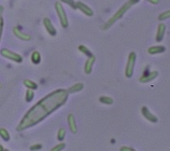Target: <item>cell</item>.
Returning a JSON list of instances; mask_svg holds the SVG:
<instances>
[{"label": "cell", "instance_id": "1", "mask_svg": "<svg viewBox=\"0 0 170 151\" xmlns=\"http://www.w3.org/2000/svg\"><path fill=\"white\" fill-rule=\"evenodd\" d=\"M68 94L67 90L57 89L43 98L27 112L20 124L17 126V131H23L42 122L43 119L67 102Z\"/></svg>", "mask_w": 170, "mask_h": 151}, {"label": "cell", "instance_id": "2", "mask_svg": "<svg viewBox=\"0 0 170 151\" xmlns=\"http://www.w3.org/2000/svg\"><path fill=\"white\" fill-rule=\"evenodd\" d=\"M139 1H140V0H129L127 3H124V5L121 7L120 9L117 10L116 13L114 14V15H112V16L111 17L107 23L104 25L103 29L107 30L108 29V28H110L111 26H112L117 20H119V19H121L122 17L124 16V15L125 14V12H126L127 10H129L130 8H131V6L134 5V4L138 3Z\"/></svg>", "mask_w": 170, "mask_h": 151}, {"label": "cell", "instance_id": "3", "mask_svg": "<svg viewBox=\"0 0 170 151\" xmlns=\"http://www.w3.org/2000/svg\"><path fill=\"white\" fill-rule=\"evenodd\" d=\"M135 61H136V53L131 52L128 57V61L126 64V68H125V76L127 78H130L133 76Z\"/></svg>", "mask_w": 170, "mask_h": 151}, {"label": "cell", "instance_id": "4", "mask_svg": "<svg viewBox=\"0 0 170 151\" xmlns=\"http://www.w3.org/2000/svg\"><path fill=\"white\" fill-rule=\"evenodd\" d=\"M54 6H55V10H56L57 15H58L59 19H60L61 26H62L63 28H67L69 23H68V19H67V15H66V11L64 10L62 4H61L60 2H56L55 4H54Z\"/></svg>", "mask_w": 170, "mask_h": 151}, {"label": "cell", "instance_id": "5", "mask_svg": "<svg viewBox=\"0 0 170 151\" xmlns=\"http://www.w3.org/2000/svg\"><path fill=\"white\" fill-rule=\"evenodd\" d=\"M0 54L1 55L5 57L7 59H10L12 61H15V62L17 63H21L22 62V57L18 54L16 53H14L10 50H7V49H2L0 50Z\"/></svg>", "mask_w": 170, "mask_h": 151}, {"label": "cell", "instance_id": "6", "mask_svg": "<svg viewBox=\"0 0 170 151\" xmlns=\"http://www.w3.org/2000/svg\"><path fill=\"white\" fill-rule=\"evenodd\" d=\"M158 76V71H148L146 73H144L143 75L139 78L141 83H147L151 81H153L154 79H156Z\"/></svg>", "mask_w": 170, "mask_h": 151}, {"label": "cell", "instance_id": "7", "mask_svg": "<svg viewBox=\"0 0 170 151\" xmlns=\"http://www.w3.org/2000/svg\"><path fill=\"white\" fill-rule=\"evenodd\" d=\"M141 114L148 122H151V123H157L158 122V118L149 110V109L147 108L146 106H143L141 108Z\"/></svg>", "mask_w": 170, "mask_h": 151}, {"label": "cell", "instance_id": "8", "mask_svg": "<svg viewBox=\"0 0 170 151\" xmlns=\"http://www.w3.org/2000/svg\"><path fill=\"white\" fill-rule=\"evenodd\" d=\"M76 9H78L79 10H81L84 15H86L87 16H93V10L90 7L88 6L87 4L82 3V2H77L76 3Z\"/></svg>", "mask_w": 170, "mask_h": 151}, {"label": "cell", "instance_id": "9", "mask_svg": "<svg viewBox=\"0 0 170 151\" xmlns=\"http://www.w3.org/2000/svg\"><path fill=\"white\" fill-rule=\"evenodd\" d=\"M95 62V56L92 54L88 57L85 65H84V72L87 75H89L92 72V69H93L94 64Z\"/></svg>", "mask_w": 170, "mask_h": 151}, {"label": "cell", "instance_id": "10", "mask_svg": "<svg viewBox=\"0 0 170 151\" xmlns=\"http://www.w3.org/2000/svg\"><path fill=\"white\" fill-rule=\"evenodd\" d=\"M43 26H44V27H45V29L47 30V32H49V34H50V36L52 37H54L55 35H56V30H55V28L54 27L53 24L51 23V21H50V20L49 19V18H47V17H45L44 19H43Z\"/></svg>", "mask_w": 170, "mask_h": 151}, {"label": "cell", "instance_id": "11", "mask_svg": "<svg viewBox=\"0 0 170 151\" xmlns=\"http://www.w3.org/2000/svg\"><path fill=\"white\" fill-rule=\"evenodd\" d=\"M13 33L15 36L18 37L19 39L22 40V41H30L32 39V37L29 35V34H27V33L22 32L18 27H14L13 28Z\"/></svg>", "mask_w": 170, "mask_h": 151}, {"label": "cell", "instance_id": "12", "mask_svg": "<svg viewBox=\"0 0 170 151\" xmlns=\"http://www.w3.org/2000/svg\"><path fill=\"white\" fill-rule=\"evenodd\" d=\"M166 32V25L163 23H160L157 26V34H156V41L157 42H162L163 39L164 35Z\"/></svg>", "mask_w": 170, "mask_h": 151}, {"label": "cell", "instance_id": "13", "mask_svg": "<svg viewBox=\"0 0 170 151\" xmlns=\"http://www.w3.org/2000/svg\"><path fill=\"white\" fill-rule=\"evenodd\" d=\"M67 122H68V125H69L70 131L72 132V133L76 134L77 132V127L73 114H69L67 115Z\"/></svg>", "mask_w": 170, "mask_h": 151}, {"label": "cell", "instance_id": "14", "mask_svg": "<svg viewBox=\"0 0 170 151\" xmlns=\"http://www.w3.org/2000/svg\"><path fill=\"white\" fill-rule=\"evenodd\" d=\"M166 50V48L164 46H161V45H158V46H151L150 47L147 52L149 54H151V55H154V54H162V53L165 52Z\"/></svg>", "mask_w": 170, "mask_h": 151}, {"label": "cell", "instance_id": "15", "mask_svg": "<svg viewBox=\"0 0 170 151\" xmlns=\"http://www.w3.org/2000/svg\"><path fill=\"white\" fill-rule=\"evenodd\" d=\"M83 88H84V84L81 82H77L76 84L71 86L70 88L67 89V92H68V93H74L79 92Z\"/></svg>", "mask_w": 170, "mask_h": 151}, {"label": "cell", "instance_id": "16", "mask_svg": "<svg viewBox=\"0 0 170 151\" xmlns=\"http://www.w3.org/2000/svg\"><path fill=\"white\" fill-rule=\"evenodd\" d=\"M23 84L25 85L26 88H27L28 89H33V90H35V89L37 88V84L33 81H32L30 79H25L23 81Z\"/></svg>", "mask_w": 170, "mask_h": 151}, {"label": "cell", "instance_id": "17", "mask_svg": "<svg viewBox=\"0 0 170 151\" xmlns=\"http://www.w3.org/2000/svg\"><path fill=\"white\" fill-rule=\"evenodd\" d=\"M31 60H32V62L33 63V64H39L41 61V55H40V53L38 52V51H34L32 54V55H31Z\"/></svg>", "mask_w": 170, "mask_h": 151}, {"label": "cell", "instance_id": "18", "mask_svg": "<svg viewBox=\"0 0 170 151\" xmlns=\"http://www.w3.org/2000/svg\"><path fill=\"white\" fill-rule=\"evenodd\" d=\"M100 103H102L104 105H112L113 104V99L112 98H111V97H108V96H101L100 99H99Z\"/></svg>", "mask_w": 170, "mask_h": 151}, {"label": "cell", "instance_id": "19", "mask_svg": "<svg viewBox=\"0 0 170 151\" xmlns=\"http://www.w3.org/2000/svg\"><path fill=\"white\" fill-rule=\"evenodd\" d=\"M0 137L3 138L4 141H9L10 139V136L9 132L5 128H0Z\"/></svg>", "mask_w": 170, "mask_h": 151}, {"label": "cell", "instance_id": "20", "mask_svg": "<svg viewBox=\"0 0 170 151\" xmlns=\"http://www.w3.org/2000/svg\"><path fill=\"white\" fill-rule=\"evenodd\" d=\"M66 133H67V132H66V129L65 128H60L59 129V131L57 132V139L59 140V141H62L65 139V137H66Z\"/></svg>", "mask_w": 170, "mask_h": 151}, {"label": "cell", "instance_id": "21", "mask_svg": "<svg viewBox=\"0 0 170 151\" xmlns=\"http://www.w3.org/2000/svg\"><path fill=\"white\" fill-rule=\"evenodd\" d=\"M77 49H78L79 51H81L82 53H84L85 55H88V57L93 54L92 53L90 52V50H89L86 46H84V45H79V46L77 47Z\"/></svg>", "mask_w": 170, "mask_h": 151}, {"label": "cell", "instance_id": "22", "mask_svg": "<svg viewBox=\"0 0 170 151\" xmlns=\"http://www.w3.org/2000/svg\"><path fill=\"white\" fill-rule=\"evenodd\" d=\"M34 98V92L33 89H27L26 92V100L27 102L32 101Z\"/></svg>", "mask_w": 170, "mask_h": 151}, {"label": "cell", "instance_id": "23", "mask_svg": "<svg viewBox=\"0 0 170 151\" xmlns=\"http://www.w3.org/2000/svg\"><path fill=\"white\" fill-rule=\"evenodd\" d=\"M170 18V10H167V11H165V12H163L162 14L159 15V16H158V20L162 21V20H168V19H169Z\"/></svg>", "mask_w": 170, "mask_h": 151}, {"label": "cell", "instance_id": "24", "mask_svg": "<svg viewBox=\"0 0 170 151\" xmlns=\"http://www.w3.org/2000/svg\"><path fill=\"white\" fill-rule=\"evenodd\" d=\"M66 147V144H64V143H60L59 145H55L54 148H52L50 150L51 151H60L64 149V148Z\"/></svg>", "mask_w": 170, "mask_h": 151}, {"label": "cell", "instance_id": "25", "mask_svg": "<svg viewBox=\"0 0 170 151\" xmlns=\"http://www.w3.org/2000/svg\"><path fill=\"white\" fill-rule=\"evenodd\" d=\"M61 2H63V3H67L68 4L71 8H72V9H76V3L74 2L73 0H60Z\"/></svg>", "mask_w": 170, "mask_h": 151}, {"label": "cell", "instance_id": "26", "mask_svg": "<svg viewBox=\"0 0 170 151\" xmlns=\"http://www.w3.org/2000/svg\"><path fill=\"white\" fill-rule=\"evenodd\" d=\"M41 149H42V145L40 144H35L30 147L31 150H39Z\"/></svg>", "mask_w": 170, "mask_h": 151}, {"label": "cell", "instance_id": "27", "mask_svg": "<svg viewBox=\"0 0 170 151\" xmlns=\"http://www.w3.org/2000/svg\"><path fill=\"white\" fill-rule=\"evenodd\" d=\"M120 151H134V149L128 146H122L120 148Z\"/></svg>", "mask_w": 170, "mask_h": 151}, {"label": "cell", "instance_id": "28", "mask_svg": "<svg viewBox=\"0 0 170 151\" xmlns=\"http://www.w3.org/2000/svg\"><path fill=\"white\" fill-rule=\"evenodd\" d=\"M2 31H3V18L0 15V37H1Z\"/></svg>", "mask_w": 170, "mask_h": 151}, {"label": "cell", "instance_id": "29", "mask_svg": "<svg viewBox=\"0 0 170 151\" xmlns=\"http://www.w3.org/2000/svg\"><path fill=\"white\" fill-rule=\"evenodd\" d=\"M148 2H150L152 4H158L159 3V0H147Z\"/></svg>", "mask_w": 170, "mask_h": 151}, {"label": "cell", "instance_id": "30", "mask_svg": "<svg viewBox=\"0 0 170 151\" xmlns=\"http://www.w3.org/2000/svg\"><path fill=\"white\" fill-rule=\"evenodd\" d=\"M3 150H4V148H3L2 145H0V151H3Z\"/></svg>", "mask_w": 170, "mask_h": 151}, {"label": "cell", "instance_id": "31", "mask_svg": "<svg viewBox=\"0 0 170 151\" xmlns=\"http://www.w3.org/2000/svg\"><path fill=\"white\" fill-rule=\"evenodd\" d=\"M2 87H3V85H2V83H1V82H0V89L2 88Z\"/></svg>", "mask_w": 170, "mask_h": 151}]
</instances>
